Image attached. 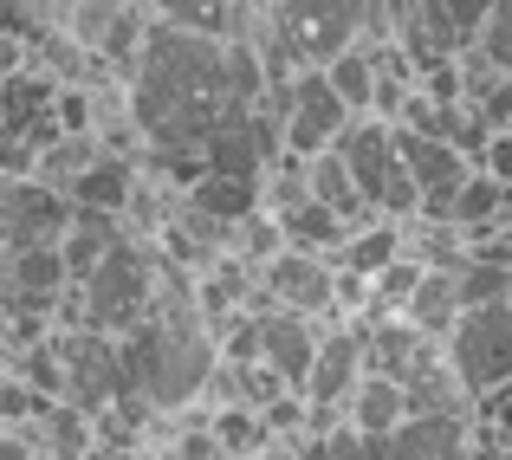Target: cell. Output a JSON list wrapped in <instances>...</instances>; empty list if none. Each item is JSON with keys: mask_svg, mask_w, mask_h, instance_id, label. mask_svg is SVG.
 Returning a JSON list of instances; mask_svg holds the SVG:
<instances>
[{"mask_svg": "<svg viewBox=\"0 0 512 460\" xmlns=\"http://www.w3.org/2000/svg\"><path fill=\"white\" fill-rule=\"evenodd\" d=\"M266 65L247 39L195 33V26L150 20L137 59L124 72L130 124L143 137V175L188 188L201 175V150L234 117L266 104Z\"/></svg>", "mask_w": 512, "mask_h": 460, "instance_id": "obj_1", "label": "cell"}, {"mask_svg": "<svg viewBox=\"0 0 512 460\" xmlns=\"http://www.w3.org/2000/svg\"><path fill=\"white\" fill-rule=\"evenodd\" d=\"M117 344H124L130 389H137L156 415H182L188 402H201L208 383H214V370H221L214 324L201 318V305H195V273H182L175 260L163 266V292L143 311V324H130Z\"/></svg>", "mask_w": 512, "mask_h": 460, "instance_id": "obj_2", "label": "cell"}, {"mask_svg": "<svg viewBox=\"0 0 512 460\" xmlns=\"http://www.w3.org/2000/svg\"><path fill=\"white\" fill-rule=\"evenodd\" d=\"M163 247L143 234H124L59 305V324H85V331H104V337H124L130 324H143V311L156 305L163 292ZM52 324V331H59Z\"/></svg>", "mask_w": 512, "mask_h": 460, "instance_id": "obj_3", "label": "cell"}, {"mask_svg": "<svg viewBox=\"0 0 512 460\" xmlns=\"http://www.w3.org/2000/svg\"><path fill=\"white\" fill-rule=\"evenodd\" d=\"M260 13L292 52V65H331L363 39H383L376 0H260Z\"/></svg>", "mask_w": 512, "mask_h": 460, "instance_id": "obj_4", "label": "cell"}, {"mask_svg": "<svg viewBox=\"0 0 512 460\" xmlns=\"http://www.w3.org/2000/svg\"><path fill=\"white\" fill-rule=\"evenodd\" d=\"M331 150L350 162V175H357V195L370 201L376 214H389V221H415V214H422V188H415L409 169H402V156H396V124H389V117H350L344 137L331 143Z\"/></svg>", "mask_w": 512, "mask_h": 460, "instance_id": "obj_5", "label": "cell"}, {"mask_svg": "<svg viewBox=\"0 0 512 460\" xmlns=\"http://www.w3.org/2000/svg\"><path fill=\"white\" fill-rule=\"evenodd\" d=\"M266 104H273V117H279V143H286V156L331 150V143L344 137V124H350V104L338 98V85L325 78V65H299L286 85L266 91Z\"/></svg>", "mask_w": 512, "mask_h": 460, "instance_id": "obj_6", "label": "cell"}, {"mask_svg": "<svg viewBox=\"0 0 512 460\" xmlns=\"http://www.w3.org/2000/svg\"><path fill=\"white\" fill-rule=\"evenodd\" d=\"M448 363L461 376L467 396H493V389H512V305L493 299V305H467L448 331Z\"/></svg>", "mask_w": 512, "mask_h": 460, "instance_id": "obj_7", "label": "cell"}, {"mask_svg": "<svg viewBox=\"0 0 512 460\" xmlns=\"http://www.w3.org/2000/svg\"><path fill=\"white\" fill-rule=\"evenodd\" d=\"M266 305L299 311V318H318V324H338V260L305 253V247H279L260 266V292H253V311H266Z\"/></svg>", "mask_w": 512, "mask_h": 460, "instance_id": "obj_8", "label": "cell"}, {"mask_svg": "<svg viewBox=\"0 0 512 460\" xmlns=\"http://www.w3.org/2000/svg\"><path fill=\"white\" fill-rule=\"evenodd\" d=\"M72 227V201L46 188L39 175H0V253L59 247Z\"/></svg>", "mask_w": 512, "mask_h": 460, "instance_id": "obj_9", "label": "cell"}, {"mask_svg": "<svg viewBox=\"0 0 512 460\" xmlns=\"http://www.w3.org/2000/svg\"><path fill=\"white\" fill-rule=\"evenodd\" d=\"M59 130V78L46 65H26V72L0 78V143H26V150H46Z\"/></svg>", "mask_w": 512, "mask_h": 460, "instance_id": "obj_10", "label": "cell"}, {"mask_svg": "<svg viewBox=\"0 0 512 460\" xmlns=\"http://www.w3.org/2000/svg\"><path fill=\"white\" fill-rule=\"evenodd\" d=\"M363 383V318H344V324H325L318 337V357H312V376H305V402L312 409H338L350 402V389Z\"/></svg>", "mask_w": 512, "mask_h": 460, "instance_id": "obj_11", "label": "cell"}, {"mask_svg": "<svg viewBox=\"0 0 512 460\" xmlns=\"http://www.w3.org/2000/svg\"><path fill=\"white\" fill-rule=\"evenodd\" d=\"M500 195H506V182L493 169H467L454 188H441V195H422V221H441V227H454V234H467V247H474L480 234H493L500 227Z\"/></svg>", "mask_w": 512, "mask_h": 460, "instance_id": "obj_12", "label": "cell"}, {"mask_svg": "<svg viewBox=\"0 0 512 460\" xmlns=\"http://www.w3.org/2000/svg\"><path fill=\"white\" fill-rule=\"evenodd\" d=\"M318 337H325V324H318V318H299V311H279V305L260 311V363H273L299 396H305V376H312Z\"/></svg>", "mask_w": 512, "mask_h": 460, "instance_id": "obj_13", "label": "cell"}, {"mask_svg": "<svg viewBox=\"0 0 512 460\" xmlns=\"http://www.w3.org/2000/svg\"><path fill=\"white\" fill-rule=\"evenodd\" d=\"M474 448V422L461 415H409L389 435V460H467Z\"/></svg>", "mask_w": 512, "mask_h": 460, "instance_id": "obj_14", "label": "cell"}, {"mask_svg": "<svg viewBox=\"0 0 512 460\" xmlns=\"http://www.w3.org/2000/svg\"><path fill=\"white\" fill-rule=\"evenodd\" d=\"M137 182H143V156L104 150L72 188H65V201H72V208H91V214H124L130 195H137Z\"/></svg>", "mask_w": 512, "mask_h": 460, "instance_id": "obj_15", "label": "cell"}, {"mask_svg": "<svg viewBox=\"0 0 512 460\" xmlns=\"http://www.w3.org/2000/svg\"><path fill=\"white\" fill-rule=\"evenodd\" d=\"M402 396H409V415H461L467 402H474L461 389V376H454V363H448V350H441V344H428L422 357L409 363Z\"/></svg>", "mask_w": 512, "mask_h": 460, "instance_id": "obj_16", "label": "cell"}, {"mask_svg": "<svg viewBox=\"0 0 512 460\" xmlns=\"http://www.w3.org/2000/svg\"><path fill=\"white\" fill-rule=\"evenodd\" d=\"M396 156H402V169H409V182L422 188V195H441V188H454L474 169V156H461L454 143L422 137V130H409V124H396Z\"/></svg>", "mask_w": 512, "mask_h": 460, "instance_id": "obj_17", "label": "cell"}, {"mask_svg": "<svg viewBox=\"0 0 512 460\" xmlns=\"http://www.w3.org/2000/svg\"><path fill=\"white\" fill-rule=\"evenodd\" d=\"M435 344V337H422L409 318H363V370L370 376H409V363L422 357V350Z\"/></svg>", "mask_w": 512, "mask_h": 460, "instance_id": "obj_18", "label": "cell"}, {"mask_svg": "<svg viewBox=\"0 0 512 460\" xmlns=\"http://www.w3.org/2000/svg\"><path fill=\"white\" fill-rule=\"evenodd\" d=\"M344 422L357 428V435H396V428L409 422V396H402L396 376L363 370V383L350 389V402H344Z\"/></svg>", "mask_w": 512, "mask_h": 460, "instance_id": "obj_19", "label": "cell"}, {"mask_svg": "<svg viewBox=\"0 0 512 460\" xmlns=\"http://www.w3.org/2000/svg\"><path fill=\"white\" fill-rule=\"evenodd\" d=\"M182 201L195 214H208V221H221V227H234V221H247L253 208H266L260 182H247V175H214V169H201L195 182L182 188Z\"/></svg>", "mask_w": 512, "mask_h": 460, "instance_id": "obj_20", "label": "cell"}, {"mask_svg": "<svg viewBox=\"0 0 512 460\" xmlns=\"http://www.w3.org/2000/svg\"><path fill=\"white\" fill-rule=\"evenodd\" d=\"M124 234H130V221H124V214H91V208H72V227H65V240H59L72 286H78V279H85L91 266H98V260H104V253H111Z\"/></svg>", "mask_w": 512, "mask_h": 460, "instance_id": "obj_21", "label": "cell"}, {"mask_svg": "<svg viewBox=\"0 0 512 460\" xmlns=\"http://www.w3.org/2000/svg\"><path fill=\"white\" fill-rule=\"evenodd\" d=\"M143 7H150V20H163V26H195V33L240 39L253 0H143Z\"/></svg>", "mask_w": 512, "mask_h": 460, "instance_id": "obj_22", "label": "cell"}, {"mask_svg": "<svg viewBox=\"0 0 512 460\" xmlns=\"http://www.w3.org/2000/svg\"><path fill=\"white\" fill-rule=\"evenodd\" d=\"M305 182H312V201H325V208H338L350 227H363V221H376V208L357 195V175H350V162L338 150H318V156H305Z\"/></svg>", "mask_w": 512, "mask_h": 460, "instance_id": "obj_23", "label": "cell"}, {"mask_svg": "<svg viewBox=\"0 0 512 460\" xmlns=\"http://www.w3.org/2000/svg\"><path fill=\"white\" fill-rule=\"evenodd\" d=\"M402 253H409V240H402V221H389V214H376V221L350 227V240H344L338 266H344V273H357V279H376L383 266H396Z\"/></svg>", "mask_w": 512, "mask_h": 460, "instance_id": "obj_24", "label": "cell"}, {"mask_svg": "<svg viewBox=\"0 0 512 460\" xmlns=\"http://www.w3.org/2000/svg\"><path fill=\"white\" fill-rule=\"evenodd\" d=\"M402 318H409L422 337L448 344L454 318H461V292H454V273H435V266H422V279H415V292H409V305H402Z\"/></svg>", "mask_w": 512, "mask_h": 460, "instance_id": "obj_25", "label": "cell"}, {"mask_svg": "<svg viewBox=\"0 0 512 460\" xmlns=\"http://www.w3.org/2000/svg\"><path fill=\"white\" fill-rule=\"evenodd\" d=\"M279 227H286V247L325 253V260H338L344 240H350V221L338 208H325V201H299L292 214H279Z\"/></svg>", "mask_w": 512, "mask_h": 460, "instance_id": "obj_26", "label": "cell"}, {"mask_svg": "<svg viewBox=\"0 0 512 460\" xmlns=\"http://www.w3.org/2000/svg\"><path fill=\"white\" fill-rule=\"evenodd\" d=\"M325 78L338 85V98L350 104V117H370V111H376V78H383V59H376V39H363V46L338 52V59L325 65Z\"/></svg>", "mask_w": 512, "mask_h": 460, "instance_id": "obj_27", "label": "cell"}, {"mask_svg": "<svg viewBox=\"0 0 512 460\" xmlns=\"http://www.w3.org/2000/svg\"><path fill=\"white\" fill-rule=\"evenodd\" d=\"M208 428L221 441V454H273V435H266L260 409H247V402H214Z\"/></svg>", "mask_w": 512, "mask_h": 460, "instance_id": "obj_28", "label": "cell"}, {"mask_svg": "<svg viewBox=\"0 0 512 460\" xmlns=\"http://www.w3.org/2000/svg\"><path fill=\"white\" fill-rule=\"evenodd\" d=\"M454 292H461V311L467 305H493V299L512 292V266L493 260V253H480V247H467V260L454 266Z\"/></svg>", "mask_w": 512, "mask_h": 460, "instance_id": "obj_29", "label": "cell"}, {"mask_svg": "<svg viewBox=\"0 0 512 460\" xmlns=\"http://www.w3.org/2000/svg\"><path fill=\"white\" fill-rule=\"evenodd\" d=\"M480 59L493 65V72H506L512 78V0H493V13H487V26H480Z\"/></svg>", "mask_w": 512, "mask_h": 460, "instance_id": "obj_30", "label": "cell"}, {"mask_svg": "<svg viewBox=\"0 0 512 460\" xmlns=\"http://www.w3.org/2000/svg\"><path fill=\"white\" fill-rule=\"evenodd\" d=\"M480 117H487V130H512V78L500 72V78H493V85L487 91H480Z\"/></svg>", "mask_w": 512, "mask_h": 460, "instance_id": "obj_31", "label": "cell"}, {"mask_svg": "<svg viewBox=\"0 0 512 460\" xmlns=\"http://www.w3.org/2000/svg\"><path fill=\"white\" fill-rule=\"evenodd\" d=\"M441 7H448L454 33H461L467 46H474V39H480V26H487V13H493V0H441Z\"/></svg>", "mask_w": 512, "mask_h": 460, "instance_id": "obj_32", "label": "cell"}, {"mask_svg": "<svg viewBox=\"0 0 512 460\" xmlns=\"http://www.w3.org/2000/svg\"><path fill=\"white\" fill-rule=\"evenodd\" d=\"M480 169H493L500 182H512V130H493L487 150H480Z\"/></svg>", "mask_w": 512, "mask_h": 460, "instance_id": "obj_33", "label": "cell"}, {"mask_svg": "<svg viewBox=\"0 0 512 460\" xmlns=\"http://www.w3.org/2000/svg\"><path fill=\"white\" fill-rule=\"evenodd\" d=\"M26 65H33V46H26L20 33H0V78L26 72Z\"/></svg>", "mask_w": 512, "mask_h": 460, "instance_id": "obj_34", "label": "cell"}, {"mask_svg": "<svg viewBox=\"0 0 512 460\" xmlns=\"http://www.w3.org/2000/svg\"><path fill=\"white\" fill-rule=\"evenodd\" d=\"M39 448H20V441H13V435H0V460H33Z\"/></svg>", "mask_w": 512, "mask_h": 460, "instance_id": "obj_35", "label": "cell"}, {"mask_svg": "<svg viewBox=\"0 0 512 460\" xmlns=\"http://www.w3.org/2000/svg\"><path fill=\"white\" fill-rule=\"evenodd\" d=\"M500 227H512V182H506V195H500Z\"/></svg>", "mask_w": 512, "mask_h": 460, "instance_id": "obj_36", "label": "cell"}, {"mask_svg": "<svg viewBox=\"0 0 512 460\" xmlns=\"http://www.w3.org/2000/svg\"><path fill=\"white\" fill-rule=\"evenodd\" d=\"M266 460H299V454H286V448H273V454H266Z\"/></svg>", "mask_w": 512, "mask_h": 460, "instance_id": "obj_37", "label": "cell"}, {"mask_svg": "<svg viewBox=\"0 0 512 460\" xmlns=\"http://www.w3.org/2000/svg\"><path fill=\"white\" fill-rule=\"evenodd\" d=\"M500 448H506V454H512V441H500Z\"/></svg>", "mask_w": 512, "mask_h": 460, "instance_id": "obj_38", "label": "cell"}, {"mask_svg": "<svg viewBox=\"0 0 512 460\" xmlns=\"http://www.w3.org/2000/svg\"><path fill=\"white\" fill-rule=\"evenodd\" d=\"M33 460H52V454H33Z\"/></svg>", "mask_w": 512, "mask_h": 460, "instance_id": "obj_39", "label": "cell"}, {"mask_svg": "<svg viewBox=\"0 0 512 460\" xmlns=\"http://www.w3.org/2000/svg\"><path fill=\"white\" fill-rule=\"evenodd\" d=\"M506 305H512V292H506Z\"/></svg>", "mask_w": 512, "mask_h": 460, "instance_id": "obj_40", "label": "cell"}]
</instances>
